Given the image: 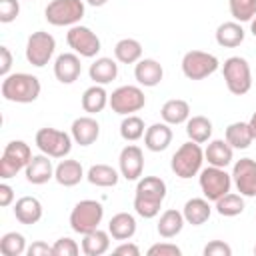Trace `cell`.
<instances>
[{"instance_id": "6da1fadb", "label": "cell", "mask_w": 256, "mask_h": 256, "mask_svg": "<svg viewBox=\"0 0 256 256\" xmlns=\"http://www.w3.org/2000/svg\"><path fill=\"white\" fill-rule=\"evenodd\" d=\"M166 198V182L158 176H144L136 184L134 210L142 218H154Z\"/></svg>"}, {"instance_id": "7a4b0ae2", "label": "cell", "mask_w": 256, "mask_h": 256, "mask_svg": "<svg viewBox=\"0 0 256 256\" xmlns=\"http://www.w3.org/2000/svg\"><path fill=\"white\" fill-rule=\"evenodd\" d=\"M40 80L32 74L26 72H16V74H8L2 78V86L0 92L4 96V100L8 102H16V104H30L40 96Z\"/></svg>"}, {"instance_id": "3957f363", "label": "cell", "mask_w": 256, "mask_h": 256, "mask_svg": "<svg viewBox=\"0 0 256 256\" xmlns=\"http://www.w3.org/2000/svg\"><path fill=\"white\" fill-rule=\"evenodd\" d=\"M202 162H204V150L200 148L198 142H184L174 154H172V160H170V168L172 172L186 180V178H192L196 176L200 170H202Z\"/></svg>"}, {"instance_id": "277c9868", "label": "cell", "mask_w": 256, "mask_h": 256, "mask_svg": "<svg viewBox=\"0 0 256 256\" xmlns=\"http://www.w3.org/2000/svg\"><path fill=\"white\" fill-rule=\"evenodd\" d=\"M222 74H224V82H226L228 90L232 94H236V96H244L252 88V72H250V66L240 56L226 58L224 60V66H222Z\"/></svg>"}, {"instance_id": "5b68a950", "label": "cell", "mask_w": 256, "mask_h": 256, "mask_svg": "<svg viewBox=\"0 0 256 256\" xmlns=\"http://www.w3.org/2000/svg\"><path fill=\"white\" fill-rule=\"evenodd\" d=\"M32 160V150L24 140H12L4 146L2 158H0V178L8 180L16 176L22 168L28 166Z\"/></svg>"}, {"instance_id": "8992f818", "label": "cell", "mask_w": 256, "mask_h": 256, "mask_svg": "<svg viewBox=\"0 0 256 256\" xmlns=\"http://www.w3.org/2000/svg\"><path fill=\"white\" fill-rule=\"evenodd\" d=\"M102 216H104V208L100 202L80 200L70 212V228L84 236L98 228V224L102 222Z\"/></svg>"}, {"instance_id": "52a82bcc", "label": "cell", "mask_w": 256, "mask_h": 256, "mask_svg": "<svg viewBox=\"0 0 256 256\" xmlns=\"http://www.w3.org/2000/svg\"><path fill=\"white\" fill-rule=\"evenodd\" d=\"M44 16L52 26H76L84 16V2L82 0H52Z\"/></svg>"}, {"instance_id": "ba28073f", "label": "cell", "mask_w": 256, "mask_h": 256, "mask_svg": "<svg viewBox=\"0 0 256 256\" xmlns=\"http://www.w3.org/2000/svg\"><path fill=\"white\" fill-rule=\"evenodd\" d=\"M38 150L50 158H64L72 150V138L70 134L56 130V128H40L34 138Z\"/></svg>"}, {"instance_id": "9c48e42d", "label": "cell", "mask_w": 256, "mask_h": 256, "mask_svg": "<svg viewBox=\"0 0 256 256\" xmlns=\"http://www.w3.org/2000/svg\"><path fill=\"white\" fill-rule=\"evenodd\" d=\"M220 62L214 54L202 50H190L182 58V72L188 80H204L218 70Z\"/></svg>"}, {"instance_id": "30bf717a", "label": "cell", "mask_w": 256, "mask_h": 256, "mask_svg": "<svg viewBox=\"0 0 256 256\" xmlns=\"http://www.w3.org/2000/svg\"><path fill=\"white\" fill-rule=\"evenodd\" d=\"M200 188L206 200L216 202L218 198H222L224 194L230 192L232 186V174H228L224 168L218 166H208L200 170Z\"/></svg>"}, {"instance_id": "8fae6325", "label": "cell", "mask_w": 256, "mask_h": 256, "mask_svg": "<svg viewBox=\"0 0 256 256\" xmlns=\"http://www.w3.org/2000/svg\"><path fill=\"white\" fill-rule=\"evenodd\" d=\"M54 50H56V40L52 34L44 30L32 32L26 42V60L36 68H42L50 62Z\"/></svg>"}, {"instance_id": "7c38bea8", "label": "cell", "mask_w": 256, "mask_h": 256, "mask_svg": "<svg viewBox=\"0 0 256 256\" xmlns=\"http://www.w3.org/2000/svg\"><path fill=\"white\" fill-rule=\"evenodd\" d=\"M112 112L116 114H122V116H130L138 110L144 108L146 104V96L144 92L138 88V86H120L116 88L112 94H110V100H108Z\"/></svg>"}, {"instance_id": "4fadbf2b", "label": "cell", "mask_w": 256, "mask_h": 256, "mask_svg": "<svg viewBox=\"0 0 256 256\" xmlns=\"http://www.w3.org/2000/svg\"><path fill=\"white\" fill-rule=\"evenodd\" d=\"M66 42L78 56L84 58H94L100 52V38L88 26H80V24L72 26L66 32Z\"/></svg>"}, {"instance_id": "5bb4252c", "label": "cell", "mask_w": 256, "mask_h": 256, "mask_svg": "<svg viewBox=\"0 0 256 256\" xmlns=\"http://www.w3.org/2000/svg\"><path fill=\"white\" fill-rule=\"evenodd\" d=\"M232 180L242 196H256V160L240 158L232 168Z\"/></svg>"}, {"instance_id": "9a60e30c", "label": "cell", "mask_w": 256, "mask_h": 256, "mask_svg": "<svg viewBox=\"0 0 256 256\" xmlns=\"http://www.w3.org/2000/svg\"><path fill=\"white\" fill-rule=\"evenodd\" d=\"M120 174L126 180H138L144 170V154L136 144H128L122 148L120 158H118Z\"/></svg>"}, {"instance_id": "2e32d148", "label": "cell", "mask_w": 256, "mask_h": 256, "mask_svg": "<svg viewBox=\"0 0 256 256\" xmlns=\"http://www.w3.org/2000/svg\"><path fill=\"white\" fill-rule=\"evenodd\" d=\"M82 74V64H80V58L78 54H72V52H64L56 58L54 62V76L58 82L62 84H72L78 80V76Z\"/></svg>"}, {"instance_id": "e0dca14e", "label": "cell", "mask_w": 256, "mask_h": 256, "mask_svg": "<svg viewBox=\"0 0 256 256\" xmlns=\"http://www.w3.org/2000/svg\"><path fill=\"white\" fill-rule=\"evenodd\" d=\"M70 130H72L74 142L80 144V146H90L100 136V124L92 116H80V118H76L72 122Z\"/></svg>"}, {"instance_id": "ac0fdd59", "label": "cell", "mask_w": 256, "mask_h": 256, "mask_svg": "<svg viewBox=\"0 0 256 256\" xmlns=\"http://www.w3.org/2000/svg\"><path fill=\"white\" fill-rule=\"evenodd\" d=\"M162 76H164V70L160 66V62H156L154 58H142L136 62V68H134V78L140 86H158L162 82Z\"/></svg>"}, {"instance_id": "d6986e66", "label": "cell", "mask_w": 256, "mask_h": 256, "mask_svg": "<svg viewBox=\"0 0 256 256\" xmlns=\"http://www.w3.org/2000/svg\"><path fill=\"white\" fill-rule=\"evenodd\" d=\"M24 172H26V180L30 184H46L50 178H54V166H52L50 156H46V154L32 156V160L28 162Z\"/></svg>"}, {"instance_id": "ffe728a7", "label": "cell", "mask_w": 256, "mask_h": 256, "mask_svg": "<svg viewBox=\"0 0 256 256\" xmlns=\"http://www.w3.org/2000/svg\"><path fill=\"white\" fill-rule=\"evenodd\" d=\"M170 142H172V130L170 124L166 122H156L148 126L144 132V146L150 152H162L170 146Z\"/></svg>"}, {"instance_id": "44dd1931", "label": "cell", "mask_w": 256, "mask_h": 256, "mask_svg": "<svg viewBox=\"0 0 256 256\" xmlns=\"http://www.w3.org/2000/svg\"><path fill=\"white\" fill-rule=\"evenodd\" d=\"M14 216L20 224H36L42 218V204L34 196H22L14 204Z\"/></svg>"}, {"instance_id": "7402d4cb", "label": "cell", "mask_w": 256, "mask_h": 256, "mask_svg": "<svg viewBox=\"0 0 256 256\" xmlns=\"http://www.w3.org/2000/svg\"><path fill=\"white\" fill-rule=\"evenodd\" d=\"M108 232L114 240H130L136 232V218L128 212H118L108 222Z\"/></svg>"}, {"instance_id": "603a6c76", "label": "cell", "mask_w": 256, "mask_h": 256, "mask_svg": "<svg viewBox=\"0 0 256 256\" xmlns=\"http://www.w3.org/2000/svg\"><path fill=\"white\" fill-rule=\"evenodd\" d=\"M232 156H234V148L226 140H212L204 150V158L208 160V164L218 168H226L232 162Z\"/></svg>"}, {"instance_id": "cb8c5ba5", "label": "cell", "mask_w": 256, "mask_h": 256, "mask_svg": "<svg viewBox=\"0 0 256 256\" xmlns=\"http://www.w3.org/2000/svg\"><path fill=\"white\" fill-rule=\"evenodd\" d=\"M54 178L60 186H76L82 178H84V170L82 164L78 160H62L56 168H54Z\"/></svg>"}, {"instance_id": "d4e9b609", "label": "cell", "mask_w": 256, "mask_h": 256, "mask_svg": "<svg viewBox=\"0 0 256 256\" xmlns=\"http://www.w3.org/2000/svg\"><path fill=\"white\" fill-rule=\"evenodd\" d=\"M90 80H94V84H110L112 80H116L118 76V64L112 58H96L90 64Z\"/></svg>"}, {"instance_id": "484cf974", "label": "cell", "mask_w": 256, "mask_h": 256, "mask_svg": "<svg viewBox=\"0 0 256 256\" xmlns=\"http://www.w3.org/2000/svg\"><path fill=\"white\" fill-rule=\"evenodd\" d=\"M108 100H110V96L104 90V86L102 84H94V86L86 88L84 94H82V110L88 112V114H98V112H102L106 108Z\"/></svg>"}, {"instance_id": "4316f807", "label": "cell", "mask_w": 256, "mask_h": 256, "mask_svg": "<svg viewBox=\"0 0 256 256\" xmlns=\"http://www.w3.org/2000/svg\"><path fill=\"white\" fill-rule=\"evenodd\" d=\"M208 202H210V200H206V198H190V200L184 204V210H182L184 220H186L188 224H192V226L204 224V222L210 218V212H212V208H210Z\"/></svg>"}, {"instance_id": "83f0119b", "label": "cell", "mask_w": 256, "mask_h": 256, "mask_svg": "<svg viewBox=\"0 0 256 256\" xmlns=\"http://www.w3.org/2000/svg\"><path fill=\"white\" fill-rule=\"evenodd\" d=\"M110 248V232H104L100 228L84 234L82 238V252L86 256H102Z\"/></svg>"}, {"instance_id": "f1b7e54d", "label": "cell", "mask_w": 256, "mask_h": 256, "mask_svg": "<svg viewBox=\"0 0 256 256\" xmlns=\"http://www.w3.org/2000/svg\"><path fill=\"white\" fill-rule=\"evenodd\" d=\"M216 42L222 48H236L244 42V28L240 22H222L216 28Z\"/></svg>"}, {"instance_id": "f546056e", "label": "cell", "mask_w": 256, "mask_h": 256, "mask_svg": "<svg viewBox=\"0 0 256 256\" xmlns=\"http://www.w3.org/2000/svg\"><path fill=\"white\" fill-rule=\"evenodd\" d=\"M160 116L166 124H182L190 118V106L186 100H180V98H172L168 102H164L162 110H160Z\"/></svg>"}, {"instance_id": "4dcf8cb0", "label": "cell", "mask_w": 256, "mask_h": 256, "mask_svg": "<svg viewBox=\"0 0 256 256\" xmlns=\"http://www.w3.org/2000/svg\"><path fill=\"white\" fill-rule=\"evenodd\" d=\"M184 222H186V220H184V214L178 212V210H174V208H170V210L162 212V216H160L156 228H158V234H160L162 238H174L176 234L182 232Z\"/></svg>"}, {"instance_id": "1f68e13d", "label": "cell", "mask_w": 256, "mask_h": 256, "mask_svg": "<svg viewBox=\"0 0 256 256\" xmlns=\"http://www.w3.org/2000/svg\"><path fill=\"white\" fill-rule=\"evenodd\" d=\"M114 56L122 64H136L142 60V44L134 38H122L114 46Z\"/></svg>"}, {"instance_id": "d6a6232c", "label": "cell", "mask_w": 256, "mask_h": 256, "mask_svg": "<svg viewBox=\"0 0 256 256\" xmlns=\"http://www.w3.org/2000/svg\"><path fill=\"white\" fill-rule=\"evenodd\" d=\"M226 142H228L232 148H236V150L248 148V146L254 142L248 122H232V124L226 128Z\"/></svg>"}, {"instance_id": "836d02e7", "label": "cell", "mask_w": 256, "mask_h": 256, "mask_svg": "<svg viewBox=\"0 0 256 256\" xmlns=\"http://www.w3.org/2000/svg\"><path fill=\"white\" fill-rule=\"evenodd\" d=\"M186 134L192 142L204 144L212 136V122L206 116H192L186 120Z\"/></svg>"}, {"instance_id": "e575fe53", "label": "cell", "mask_w": 256, "mask_h": 256, "mask_svg": "<svg viewBox=\"0 0 256 256\" xmlns=\"http://www.w3.org/2000/svg\"><path fill=\"white\" fill-rule=\"evenodd\" d=\"M86 178H88L90 184L102 186V188H108V186H116L118 184V172L112 166H108V164H94V166H90Z\"/></svg>"}, {"instance_id": "d590c367", "label": "cell", "mask_w": 256, "mask_h": 256, "mask_svg": "<svg viewBox=\"0 0 256 256\" xmlns=\"http://www.w3.org/2000/svg\"><path fill=\"white\" fill-rule=\"evenodd\" d=\"M216 210H218L220 216H228V218L242 214V212H244V200H242V194H232V192L224 194L222 198L216 200Z\"/></svg>"}, {"instance_id": "8d00e7d4", "label": "cell", "mask_w": 256, "mask_h": 256, "mask_svg": "<svg viewBox=\"0 0 256 256\" xmlns=\"http://www.w3.org/2000/svg\"><path fill=\"white\" fill-rule=\"evenodd\" d=\"M144 120L140 118V116H134V114H130V116H126L124 120H122V124H120V136L126 140V142H136V140H140L142 136H144Z\"/></svg>"}, {"instance_id": "74e56055", "label": "cell", "mask_w": 256, "mask_h": 256, "mask_svg": "<svg viewBox=\"0 0 256 256\" xmlns=\"http://www.w3.org/2000/svg\"><path fill=\"white\" fill-rule=\"evenodd\" d=\"M0 252L4 256H20L26 252V240L20 232H6L0 238Z\"/></svg>"}, {"instance_id": "f35d334b", "label": "cell", "mask_w": 256, "mask_h": 256, "mask_svg": "<svg viewBox=\"0 0 256 256\" xmlns=\"http://www.w3.org/2000/svg\"><path fill=\"white\" fill-rule=\"evenodd\" d=\"M228 8L236 22H252L256 16V0H228Z\"/></svg>"}, {"instance_id": "ab89813d", "label": "cell", "mask_w": 256, "mask_h": 256, "mask_svg": "<svg viewBox=\"0 0 256 256\" xmlns=\"http://www.w3.org/2000/svg\"><path fill=\"white\" fill-rule=\"evenodd\" d=\"M52 250H54V256H76L80 252V246L72 240V238H58L54 244H52Z\"/></svg>"}, {"instance_id": "60d3db41", "label": "cell", "mask_w": 256, "mask_h": 256, "mask_svg": "<svg viewBox=\"0 0 256 256\" xmlns=\"http://www.w3.org/2000/svg\"><path fill=\"white\" fill-rule=\"evenodd\" d=\"M20 14V2L18 0H0V22L8 24L14 22Z\"/></svg>"}, {"instance_id": "b9f144b4", "label": "cell", "mask_w": 256, "mask_h": 256, "mask_svg": "<svg viewBox=\"0 0 256 256\" xmlns=\"http://www.w3.org/2000/svg\"><path fill=\"white\" fill-rule=\"evenodd\" d=\"M180 248L176 244L170 242H162V244H154L148 248V256H180Z\"/></svg>"}, {"instance_id": "7bdbcfd3", "label": "cell", "mask_w": 256, "mask_h": 256, "mask_svg": "<svg viewBox=\"0 0 256 256\" xmlns=\"http://www.w3.org/2000/svg\"><path fill=\"white\" fill-rule=\"evenodd\" d=\"M204 256H232V248L222 240H212L204 246Z\"/></svg>"}, {"instance_id": "ee69618b", "label": "cell", "mask_w": 256, "mask_h": 256, "mask_svg": "<svg viewBox=\"0 0 256 256\" xmlns=\"http://www.w3.org/2000/svg\"><path fill=\"white\" fill-rule=\"evenodd\" d=\"M10 68H12V52L8 50V46H0V74H2V78L8 76Z\"/></svg>"}, {"instance_id": "f6af8a7d", "label": "cell", "mask_w": 256, "mask_h": 256, "mask_svg": "<svg viewBox=\"0 0 256 256\" xmlns=\"http://www.w3.org/2000/svg\"><path fill=\"white\" fill-rule=\"evenodd\" d=\"M28 252V256H54V250H52V246H48L46 242H32V246L26 250Z\"/></svg>"}, {"instance_id": "bcb514c9", "label": "cell", "mask_w": 256, "mask_h": 256, "mask_svg": "<svg viewBox=\"0 0 256 256\" xmlns=\"http://www.w3.org/2000/svg\"><path fill=\"white\" fill-rule=\"evenodd\" d=\"M114 254H118V256H138V254H140V248H138L136 244L124 240L120 246L114 248Z\"/></svg>"}, {"instance_id": "7dc6e473", "label": "cell", "mask_w": 256, "mask_h": 256, "mask_svg": "<svg viewBox=\"0 0 256 256\" xmlns=\"http://www.w3.org/2000/svg\"><path fill=\"white\" fill-rule=\"evenodd\" d=\"M12 200H14V190H12V186H8L6 182H2V184H0V206L6 208V206L12 204Z\"/></svg>"}, {"instance_id": "c3c4849f", "label": "cell", "mask_w": 256, "mask_h": 256, "mask_svg": "<svg viewBox=\"0 0 256 256\" xmlns=\"http://www.w3.org/2000/svg\"><path fill=\"white\" fill-rule=\"evenodd\" d=\"M248 126H250V132H252V138L256 140V112L250 116V120H248Z\"/></svg>"}, {"instance_id": "681fc988", "label": "cell", "mask_w": 256, "mask_h": 256, "mask_svg": "<svg viewBox=\"0 0 256 256\" xmlns=\"http://www.w3.org/2000/svg\"><path fill=\"white\" fill-rule=\"evenodd\" d=\"M86 2H88L90 6H96V8H98V6H104L108 0H86Z\"/></svg>"}, {"instance_id": "f907efd6", "label": "cell", "mask_w": 256, "mask_h": 256, "mask_svg": "<svg viewBox=\"0 0 256 256\" xmlns=\"http://www.w3.org/2000/svg\"><path fill=\"white\" fill-rule=\"evenodd\" d=\"M250 32H252V36L256 38V18H252V22H250Z\"/></svg>"}, {"instance_id": "816d5d0a", "label": "cell", "mask_w": 256, "mask_h": 256, "mask_svg": "<svg viewBox=\"0 0 256 256\" xmlns=\"http://www.w3.org/2000/svg\"><path fill=\"white\" fill-rule=\"evenodd\" d=\"M254 254H256V246H254Z\"/></svg>"}]
</instances>
